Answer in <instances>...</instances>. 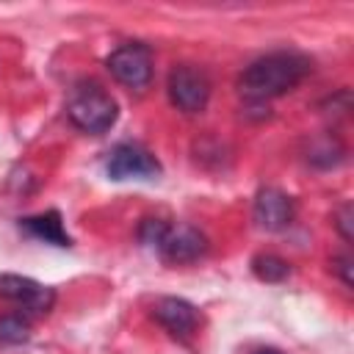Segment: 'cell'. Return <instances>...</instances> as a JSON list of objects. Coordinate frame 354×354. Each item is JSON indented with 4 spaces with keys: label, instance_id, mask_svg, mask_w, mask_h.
Listing matches in <instances>:
<instances>
[{
    "label": "cell",
    "instance_id": "6da1fadb",
    "mask_svg": "<svg viewBox=\"0 0 354 354\" xmlns=\"http://www.w3.org/2000/svg\"><path fill=\"white\" fill-rule=\"evenodd\" d=\"M310 69H313L310 58H304L299 53H268V55L252 61L241 72L238 88L246 100L263 102V100L282 97V94L293 91L310 75Z\"/></svg>",
    "mask_w": 354,
    "mask_h": 354
},
{
    "label": "cell",
    "instance_id": "7a4b0ae2",
    "mask_svg": "<svg viewBox=\"0 0 354 354\" xmlns=\"http://www.w3.org/2000/svg\"><path fill=\"white\" fill-rule=\"evenodd\" d=\"M66 116L77 130H83L88 136H100L116 124L119 108L108 91H102L100 86H86L72 94V100L66 105Z\"/></svg>",
    "mask_w": 354,
    "mask_h": 354
},
{
    "label": "cell",
    "instance_id": "3957f363",
    "mask_svg": "<svg viewBox=\"0 0 354 354\" xmlns=\"http://www.w3.org/2000/svg\"><path fill=\"white\" fill-rule=\"evenodd\" d=\"M169 100L177 111L183 113H199L205 111L207 100H210V80L199 66L191 64H180L169 72Z\"/></svg>",
    "mask_w": 354,
    "mask_h": 354
},
{
    "label": "cell",
    "instance_id": "277c9868",
    "mask_svg": "<svg viewBox=\"0 0 354 354\" xmlns=\"http://www.w3.org/2000/svg\"><path fill=\"white\" fill-rule=\"evenodd\" d=\"M108 72L127 88H144L152 80V55L144 44H124L108 55Z\"/></svg>",
    "mask_w": 354,
    "mask_h": 354
},
{
    "label": "cell",
    "instance_id": "5b68a950",
    "mask_svg": "<svg viewBox=\"0 0 354 354\" xmlns=\"http://www.w3.org/2000/svg\"><path fill=\"white\" fill-rule=\"evenodd\" d=\"M0 296L36 313V315H47L55 304V290L30 279V277H19V274H0Z\"/></svg>",
    "mask_w": 354,
    "mask_h": 354
},
{
    "label": "cell",
    "instance_id": "8992f818",
    "mask_svg": "<svg viewBox=\"0 0 354 354\" xmlns=\"http://www.w3.org/2000/svg\"><path fill=\"white\" fill-rule=\"evenodd\" d=\"M160 257L171 266H185V263H196L205 252H207V238L202 230H196L194 224H174L166 230L160 246H158Z\"/></svg>",
    "mask_w": 354,
    "mask_h": 354
},
{
    "label": "cell",
    "instance_id": "52a82bcc",
    "mask_svg": "<svg viewBox=\"0 0 354 354\" xmlns=\"http://www.w3.org/2000/svg\"><path fill=\"white\" fill-rule=\"evenodd\" d=\"M108 177L111 180H130V177H138V180H149V177H158L160 174V163L158 158L138 147V144H119L111 158H108Z\"/></svg>",
    "mask_w": 354,
    "mask_h": 354
},
{
    "label": "cell",
    "instance_id": "ba28073f",
    "mask_svg": "<svg viewBox=\"0 0 354 354\" xmlns=\"http://www.w3.org/2000/svg\"><path fill=\"white\" fill-rule=\"evenodd\" d=\"M252 216H254L260 230L279 232V230L290 227V221H293V199L279 188H271V185L260 188L257 196H254Z\"/></svg>",
    "mask_w": 354,
    "mask_h": 354
},
{
    "label": "cell",
    "instance_id": "9c48e42d",
    "mask_svg": "<svg viewBox=\"0 0 354 354\" xmlns=\"http://www.w3.org/2000/svg\"><path fill=\"white\" fill-rule=\"evenodd\" d=\"M152 315H155V321H158L169 335H174V337H191V335L199 329V324H202L199 310H196L191 301L177 299V296H163V299H158L155 307H152Z\"/></svg>",
    "mask_w": 354,
    "mask_h": 354
},
{
    "label": "cell",
    "instance_id": "30bf717a",
    "mask_svg": "<svg viewBox=\"0 0 354 354\" xmlns=\"http://www.w3.org/2000/svg\"><path fill=\"white\" fill-rule=\"evenodd\" d=\"M22 227H25V230H28L33 238H39V241H44V243H55V246H72V238L64 232L61 216H58L55 210L41 213V216H28V218H22Z\"/></svg>",
    "mask_w": 354,
    "mask_h": 354
},
{
    "label": "cell",
    "instance_id": "8fae6325",
    "mask_svg": "<svg viewBox=\"0 0 354 354\" xmlns=\"http://www.w3.org/2000/svg\"><path fill=\"white\" fill-rule=\"evenodd\" d=\"M307 160L313 166H321V169H332L343 160V147L337 144V138L332 136H321L310 144V152H307Z\"/></svg>",
    "mask_w": 354,
    "mask_h": 354
},
{
    "label": "cell",
    "instance_id": "7c38bea8",
    "mask_svg": "<svg viewBox=\"0 0 354 354\" xmlns=\"http://www.w3.org/2000/svg\"><path fill=\"white\" fill-rule=\"evenodd\" d=\"M252 271L263 282H282L290 274V266H288V260H282L277 254H257L252 260Z\"/></svg>",
    "mask_w": 354,
    "mask_h": 354
},
{
    "label": "cell",
    "instance_id": "4fadbf2b",
    "mask_svg": "<svg viewBox=\"0 0 354 354\" xmlns=\"http://www.w3.org/2000/svg\"><path fill=\"white\" fill-rule=\"evenodd\" d=\"M30 337V324L22 315H3L0 318V343L6 346H19L28 343Z\"/></svg>",
    "mask_w": 354,
    "mask_h": 354
},
{
    "label": "cell",
    "instance_id": "5bb4252c",
    "mask_svg": "<svg viewBox=\"0 0 354 354\" xmlns=\"http://www.w3.org/2000/svg\"><path fill=\"white\" fill-rule=\"evenodd\" d=\"M166 230H169V224L166 221H160V218H144L141 224H138V241L144 243V246H160V241H163V235H166Z\"/></svg>",
    "mask_w": 354,
    "mask_h": 354
},
{
    "label": "cell",
    "instance_id": "9a60e30c",
    "mask_svg": "<svg viewBox=\"0 0 354 354\" xmlns=\"http://www.w3.org/2000/svg\"><path fill=\"white\" fill-rule=\"evenodd\" d=\"M351 218H354V213H351V205H348V202H343V205L337 207V213H335V227H337V232L343 235V241H351V238H354V230H351Z\"/></svg>",
    "mask_w": 354,
    "mask_h": 354
},
{
    "label": "cell",
    "instance_id": "2e32d148",
    "mask_svg": "<svg viewBox=\"0 0 354 354\" xmlns=\"http://www.w3.org/2000/svg\"><path fill=\"white\" fill-rule=\"evenodd\" d=\"M332 271L343 279V285L351 288V257H348V254H337V257H332Z\"/></svg>",
    "mask_w": 354,
    "mask_h": 354
},
{
    "label": "cell",
    "instance_id": "e0dca14e",
    "mask_svg": "<svg viewBox=\"0 0 354 354\" xmlns=\"http://www.w3.org/2000/svg\"><path fill=\"white\" fill-rule=\"evenodd\" d=\"M252 354H282V351H279V348H268V346H266V348H257V351H252Z\"/></svg>",
    "mask_w": 354,
    "mask_h": 354
}]
</instances>
